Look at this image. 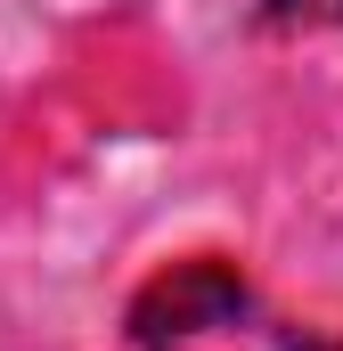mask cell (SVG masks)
<instances>
[{"label":"cell","instance_id":"6da1fadb","mask_svg":"<svg viewBox=\"0 0 343 351\" xmlns=\"http://www.w3.org/2000/svg\"><path fill=\"white\" fill-rule=\"evenodd\" d=\"M237 319H246V278L229 262H180L131 302V335L139 343H188V335L237 327Z\"/></svg>","mask_w":343,"mask_h":351},{"label":"cell","instance_id":"7a4b0ae2","mask_svg":"<svg viewBox=\"0 0 343 351\" xmlns=\"http://www.w3.org/2000/svg\"><path fill=\"white\" fill-rule=\"evenodd\" d=\"M261 25L270 33H319V25H343V0H261Z\"/></svg>","mask_w":343,"mask_h":351},{"label":"cell","instance_id":"3957f363","mask_svg":"<svg viewBox=\"0 0 343 351\" xmlns=\"http://www.w3.org/2000/svg\"><path fill=\"white\" fill-rule=\"evenodd\" d=\"M319 351H343V343H319Z\"/></svg>","mask_w":343,"mask_h":351}]
</instances>
